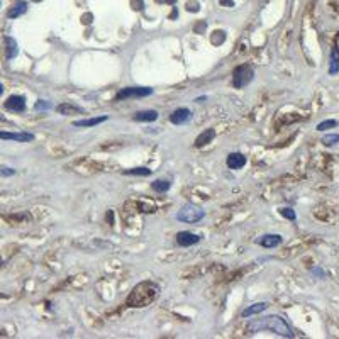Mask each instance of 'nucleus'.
Instances as JSON below:
<instances>
[{
  "instance_id": "obj_1",
  "label": "nucleus",
  "mask_w": 339,
  "mask_h": 339,
  "mask_svg": "<svg viewBox=\"0 0 339 339\" xmlns=\"http://www.w3.org/2000/svg\"><path fill=\"white\" fill-rule=\"evenodd\" d=\"M258 331H270V333L276 334V336L293 338L292 327H290L289 323L280 316H268V317H263V319L253 321L248 326V333L255 334V333H258Z\"/></svg>"
},
{
  "instance_id": "obj_2",
  "label": "nucleus",
  "mask_w": 339,
  "mask_h": 339,
  "mask_svg": "<svg viewBox=\"0 0 339 339\" xmlns=\"http://www.w3.org/2000/svg\"><path fill=\"white\" fill-rule=\"evenodd\" d=\"M205 217V210L197 205H183L180 210L177 212V219L180 222H187V224H195V222H200Z\"/></svg>"
},
{
  "instance_id": "obj_3",
  "label": "nucleus",
  "mask_w": 339,
  "mask_h": 339,
  "mask_svg": "<svg viewBox=\"0 0 339 339\" xmlns=\"http://www.w3.org/2000/svg\"><path fill=\"white\" fill-rule=\"evenodd\" d=\"M153 95L151 87H126L115 95V102L126 100V98H141V97H149Z\"/></svg>"
},
{
  "instance_id": "obj_4",
  "label": "nucleus",
  "mask_w": 339,
  "mask_h": 339,
  "mask_svg": "<svg viewBox=\"0 0 339 339\" xmlns=\"http://www.w3.org/2000/svg\"><path fill=\"white\" fill-rule=\"evenodd\" d=\"M253 77H255V71H253V68L249 66V65H241V66L236 68V70H234L232 85H234L236 88H242V87H246V85H248L249 81L253 80Z\"/></svg>"
},
{
  "instance_id": "obj_5",
  "label": "nucleus",
  "mask_w": 339,
  "mask_h": 339,
  "mask_svg": "<svg viewBox=\"0 0 339 339\" xmlns=\"http://www.w3.org/2000/svg\"><path fill=\"white\" fill-rule=\"evenodd\" d=\"M3 107L9 112H16V114H20V112L26 111V98L20 97V95H10L5 100Z\"/></svg>"
},
{
  "instance_id": "obj_6",
  "label": "nucleus",
  "mask_w": 339,
  "mask_h": 339,
  "mask_svg": "<svg viewBox=\"0 0 339 339\" xmlns=\"http://www.w3.org/2000/svg\"><path fill=\"white\" fill-rule=\"evenodd\" d=\"M192 119V111L187 107H178L170 114V122L175 126H181Z\"/></svg>"
},
{
  "instance_id": "obj_7",
  "label": "nucleus",
  "mask_w": 339,
  "mask_h": 339,
  "mask_svg": "<svg viewBox=\"0 0 339 339\" xmlns=\"http://www.w3.org/2000/svg\"><path fill=\"white\" fill-rule=\"evenodd\" d=\"M0 139L5 141H17V143H31L34 139V134L31 132H0Z\"/></svg>"
},
{
  "instance_id": "obj_8",
  "label": "nucleus",
  "mask_w": 339,
  "mask_h": 339,
  "mask_svg": "<svg viewBox=\"0 0 339 339\" xmlns=\"http://www.w3.org/2000/svg\"><path fill=\"white\" fill-rule=\"evenodd\" d=\"M200 241V236L194 234V232H188V231H181L177 234V242L178 246H183V248H188V246H194Z\"/></svg>"
},
{
  "instance_id": "obj_9",
  "label": "nucleus",
  "mask_w": 339,
  "mask_h": 339,
  "mask_svg": "<svg viewBox=\"0 0 339 339\" xmlns=\"http://www.w3.org/2000/svg\"><path fill=\"white\" fill-rule=\"evenodd\" d=\"M282 241H283V239H282V236H280V234H265V236H261L259 239H256V242H258L259 246L268 248V249L280 246V244H282Z\"/></svg>"
},
{
  "instance_id": "obj_10",
  "label": "nucleus",
  "mask_w": 339,
  "mask_h": 339,
  "mask_svg": "<svg viewBox=\"0 0 339 339\" xmlns=\"http://www.w3.org/2000/svg\"><path fill=\"white\" fill-rule=\"evenodd\" d=\"M109 119V115H98V117H90V119H81V121H75V128H94L102 122H105Z\"/></svg>"
},
{
  "instance_id": "obj_11",
  "label": "nucleus",
  "mask_w": 339,
  "mask_h": 339,
  "mask_svg": "<svg viewBox=\"0 0 339 339\" xmlns=\"http://www.w3.org/2000/svg\"><path fill=\"white\" fill-rule=\"evenodd\" d=\"M226 163H227V166L231 170H239L246 165V156L241 155V153H231L227 156V161Z\"/></svg>"
},
{
  "instance_id": "obj_12",
  "label": "nucleus",
  "mask_w": 339,
  "mask_h": 339,
  "mask_svg": "<svg viewBox=\"0 0 339 339\" xmlns=\"http://www.w3.org/2000/svg\"><path fill=\"white\" fill-rule=\"evenodd\" d=\"M26 10H27V2H24V0H19V2H16L9 9V12H7V17H9V19H17V17H20L22 14H26Z\"/></svg>"
},
{
  "instance_id": "obj_13",
  "label": "nucleus",
  "mask_w": 339,
  "mask_h": 339,
  "mask_svg": "<svg viewBox=\"0 0 339 339\" xmlns=\"http://www.w3.org/2000/svg\"><path fill=\"white\" fill-rule=\"evenodd\" d=\"M266 307H268V304L266 302H258V304H253V306L246 307L244 310L241 312L242 317H251V316H258V314L265 312Z\"/></svg>"
},
{
  "instance_id": "obj_14",
  "label": "nucleus",
  "mask_w": 339,
  "mask_h": 339,
  "mask_svg": "<svg viewBox=\"0 0 339 339\" xmlns=\"http://www.w3.org/2000/svg\"><path fill=\"white\" fill-rule=\"evenodd\" d=\"M160 114L156 111H141L134 114V121L138 122H155L158 121Z\"/></svg>"
},
{
  "instance_id": "obj_15",
  "label": "nucleus",
  "mask_w": 339,
  "mask_h": 339,
  "mask_svg": "<svg viewBox=\"0 0 339 339\" xmlns=\"http://www.w3.org/2000/svg\"><path fill=\"white\" fill-rule=\"evenodd\" d=\"M56 111L60 112V114H63V115H75V114H81V112H83V109L78 107V105L70 104V102H65V104L58 105Z\"/></svg>"
},
{
  "instance_id": "obj_16",
  "label": "nucleus",
  "mask_w": 339,
  "mask_h": 339,
  "mask_svg": "<svg viewBox=\"0 0 339 339\" xmlns=\"http://www.w3.org/2000/svg\"><path fill=\"white\" fill-rule=\"evenodd\" d=\"M19 53V46L14 37H5V56L7 60H14Z\"/></svg>"
},
{
  "instance_id": "obj_17",
  "label": "nucleus",
  "mask_w": 339,
  "mask_h": 339,
  "mask_svg": "<svg viewBox=\"0 0 339 339\" xmlns=\"http://www.w3.org/2000/svg\"><path fill=\"white\" fill-rule=\"evenodd\" d=\"M214 136H215L214 129H205L204 132H200V134L197 136V139H195V146H197V148H200V146L209 145V143H212Z\"/></svg>"
},
{
  "instance_id": "obj_18",
  "label": "nucleus",
  "mask_w": 339,
  "mask_h": 339,
  "mask_svg": "<svg viewBox=\"0 0 339 339\" xmlns=\"http://www.w3.org/2000/svg\"><path fill=\"white\" fill-rule=\"evenodd\" d=\"M151 187H153V190L160 192V194H165V192L170 190L171 183H170V181H166V180H155L151 183Z\"/></svg>"
},
{
  "instance_id": "obj_19",
  "label": "nucleus",
  "mask_w": 339,
  "mask_h": 339,
  "mask_svg": "<svg viewBox=\"0 0 339 339\" xmlns=\"http://www.w3.org/2000/svg\"><path fill=\"white\" fill-rule=\"evenodd\" d=\"M339 71V54L336 49L331 51V65H329V73L336 75Z\"/></svg>"
},
{
  "instance_id": "obj_20",
  "label": "nucleus",
  "mask_w": 339,
  "mask_h": 339,
  "mask_svg": "<svg viewBox=\"0 0 339 339\" xmlns=\"http://www.w3.org/2000/svg\"><path fill=\"white\" fill-rule=\"evenodd\" d=\"M122 173H124V175H138V177H148V175H151V170L145 168V166H138V168L124 170Z\"/></svg>"
},
{
  "instance_id": "obj_21",
  "label": "nucleus",
  "mask_w": 339,
  "mask_h": 339,
  "mask_svg": "<svg viewBox=\"0 0 339 339\" xmlns=\"http://www.w3.org/2000/svg\"><path fill=\"white\" fill-rule=\"evenodd\" d=\"M49 109H53V104H51L49 100H37L36 104H34V111H37V112L49 111Z\"/></svg>"
},
{
  "instance_id": "obj_22",
  "label": "nucleus",
  "mask_w": 339,
  "mask_h": 339,
  "mask_svg": "<svg viewBox=\"0 0 339 339\" xmlns=\"http://www.w3.org/2000/svg\"><path fill=\"white\" fill-rule=\"evenodd\" d=\"M338 126V121H334V119H329V121H323L317 124V131H326V129H333Z\"/></svg>"
},
{
  "instance_id": "obj_23",
  "label": "nucleus",
  "mask_w": 339,
  "mask_h": 339,
  "mask_svg": "<svg viewBox=\"0 0 339 339\" xmlns=\"http://www.w3.org/2000/svg\"><path fill=\"white\" fill-rule=\"evenodd\" d=\"M336 143H339V134H326L323 138L324 146H334Z\"/></svg>"
},
{
  "instance_id": "obj_24",
  "label": "nucleus",
  "mask_w": 339,
  "mask_h": 339,
  "mask_svg": "<svg viewBox=\"0 0 339 339\" xmlns=\"http://www.w3.org/2000/svg\"><path fill=\"white\" fill-rule=\"evenodd\" d=\"M280 214L283 215L285 219H289V221H295L297 219V214H295V210L293 209H289V207H285V209H280Z\"/></svg>"
},
{
  "instance_id": "obj_25",
  "label": "nucleus",
  "mask_w": 339,
  "mask_h": 339,
  "mask_svg": "<svg viewBox=\"0 0 339 339\" xmlns=\"http://www.w3.org/2000/svg\"><path fill=\"white\" fill-rule=\"evenodd\" d=\"M16 175V170L9 168V166L0 165V178H7V177H14Z\"/></svg>"
},
{
  "instance_id": "obj_26",
  "label": "nucleus",
  "mask_w": 339,
  "mask_h": 339,
  "mask_svg": "<svg viewBox=\"0 0 339 339\" xmlns=\"http://www.w3.org/2000/svg\"><path fill=\"white\" fill-rule=\"evenodd\" d=\"M198 9H200V5H198V3H195V2L188 3V10H192V12H195V10H198Z\"/></svg>"
},
{
  "instance_id": "obj_27",
  "label": "nucleus",
  "mask_w": 339,
  "mask_h": 339,
  "mask_svg": "<svg viewBox=\"0 0 339 339\" xmlns=\"http://www.w3.org/2000/svg\"><path fill=\"white\" fill-rule=\"evenodd\" d=\"M132 5H134L136 10H141L143 9V2H141V0H132Z\"/></svg>"
},
{
  "instance_id": "obj_28",
  "label": "nucleus",
  "mask_w": 339,
  "mask_h": 339,
  "mask_svg": "<svg viewBox=\"0 0 339 339\" xmlns=\"http://www.w3.org/2000/svg\"><path fill=\"white\" fill-rule=\"evenodd\" d=\"M221 5H227V7H234V2L232 0H219Z\"/></svg>"
},
{
  "instance_id": "obj_29",
  "label": "nucleus",
  "mask_w": 339,
  "mask_h": 339,
  "mask_svg": "<svg viewBox=\"0 0 339 339\" xmlns=\"http://www.w3.org/2000/svg\"><path fill=\"white\" fill-rule=\"evenodd\" d=\"M334 49H336L338 54H339V32H338V36H336V44H334Z\"/></svg>"
},
{
  "instance_id": "obj_30",
  "label": "nucleus",
  "mask_w": 339,
  "mask_h": 339,
  "mask_svg": "<svg viewBox=\"0 0 339 339\" xmlns=\"http://www.w3.org/2000/svg\"><path fill=\"white\" fill-rule=\"evenodd\" d=\"M107 219H109V222H111V224H114V222H112V212H109V214H107Z\"/></svg>"
},
{
  "instance_id": "obj_31",
  "label": "nucleus",
  "mask_w": 339,
  "mask_h": 339,
  "mask_svg": "<svg viewBox=\"0 0 339 339\" xmlns=\"http://www.w3.org/2000/svg\"><path fill=\"white\" fill-rule=\"evenodd\" d=\"M2 94H3V85L0 83V95H2Z\"/></svg>"
},
{
  "instance_id": "obj_32",
  "label": "nucleus",
  "mask_w": 339,
  "mask_h": 339,
  "mask_svg": "<svg viewBox=\"0 0 339 339\" xmlns=\"http://www.w3.org/2000/svg\"><path fill=\"white\" fill-rule=\"evenodd\" d=\"M34 2H41V0H34Z\"/></svg>"
},
{
  "instance_id": "obj_33",
  "label": "nucleus",
  "mask_w": 339,
  "mask_h": 339,
  "mask_svg": "<svg viewBox=\"0 0 339 339\" xmlns=\"http://www.w3.org/2000/svg\"><path fill=\"white\" fill-rule=\"evenodd\" d=\"M2 119H3V117H2V115H0V121H2Z\"/></svg>"
}]
</instances>
